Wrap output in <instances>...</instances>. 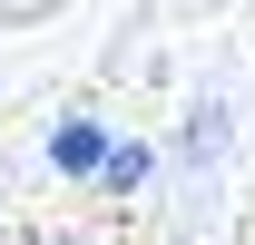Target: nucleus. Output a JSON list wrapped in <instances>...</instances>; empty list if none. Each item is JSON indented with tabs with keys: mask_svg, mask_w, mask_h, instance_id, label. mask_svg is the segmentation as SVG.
<instances>
[{
	"mask_svg": "<svg viewBox=\"0 0 255 245\" xmlns=\"http://www.w3.org/2000/svg\"><path fill=\"white\" fill-rule=\"evenodd\" d=\"M108 147H118V127H108V118H59V127H49V167H59V177H89V186H98Z\"/></svg>",
	"mask_w": 255,
	"mask_h": 245,
	"instance_id": "f257e3e1",
	"label": "nucleus"
},
{
	"mask_svg": "<svg viewBox=\"0 0 255 245\" xmlns=\"http://www.w3.org/2000/svg\"><path fill=\"white\" fill-rule=\"evenodd\" d=\"M147 177H157V157L137 147V137H118V147H108V167H98V186H108V196H137Z\"/></svg>",
	"mask_w": 255,
	"mask_h": 245,
	"instance_id": "f03ea898",
	"label": "nucleus"
}]
</instances>
